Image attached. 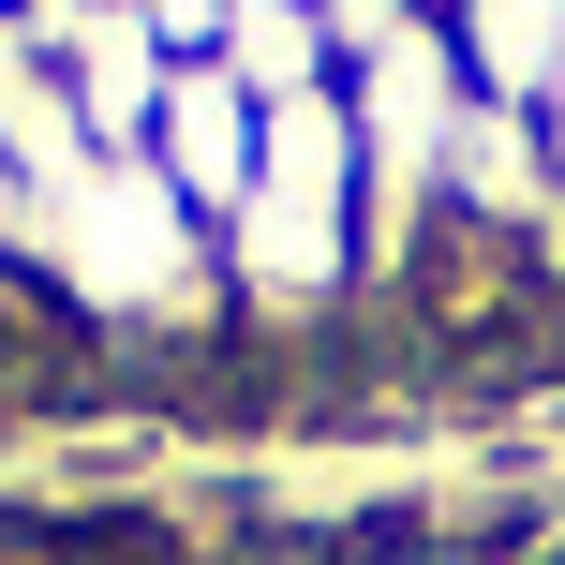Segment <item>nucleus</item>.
Wrapping results in <instances>:
<instances>
[{
	"label": "nucleus",
	"mask_w": 565,
	"mask_h": 565,
	"mask_svg": "<svg viewBox=\"0 0 565 565\" xmlns=\"http://www.w3.org/2000/svg\"><path fill=\"white\" fill-rule=\"evenodd\" d=\"M551 135H565V60H551Z\"/></svg>",
	"instance_id": "nucleus-1"
}]
</instances>
